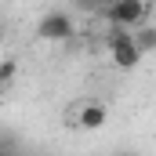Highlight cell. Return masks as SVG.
Masks as SVG:
<instances>
[{"label":"cell","instance_id":"6da1fadb","mask_svg":"<svg viewBox=\"0 0 156 156\" xmlns=\"http://www.w3.org/2000/svg\"><path fill=\"white\" fill-rule=\"evenodd\" d=\"M98 15L113 26V29H138L145 18H149V7L142 4V0H116V4H105V7H98Z\"/></svg>","mask_w":156,"mask_h":156},{"label":"cell","instance_id":"7a4b0ae2","mask_svg":"<svg viewBox=\"0 0 156 156\" xmlns=\"http://www.w3.org/2000/svg\"><path fill=\"white\" fill-rule=\"evenodd\" d=\"M109 55H113V62L120 69H134L142 62V51H138L131 29H109Z\"/></svg>","mask_w":156,"mask_h":156},{"label":"cell","instance_id":"3957f363","mask_svg":"<svg viewBox=\"0 0 156 156\" xmlns=\"http://www.w3.org/2000/svg\"><path fill=\"white\" fill-rule=\"evenodd\" d=\"M37 37L51 40V44L69 40L73 37V15H69V11H47V15L37 22Z\"/></svg>","mask_w":156,"mask_h":156},{"label":"cell","instance_id":"277c9868","mask_svg":"<svg viewBox=\"0 0 156 156\" xmlns=\"http://www.w3.org/2000/svg\"><path fill=\"white\" fill-rule=\"evenodd\" d=\"M105 116H109V113H105L102 102H83V105L76 109V123L83 127V131H98V127L105 123Z\"/></svg>","mask_w":156,"mask_h":156},{"label":"cell","instance_id":"5b68a950","mask_svg":"<svg viewBox=\"0 0 156 156\" xmlns=\"http://www.w3.org/2000/svg\"><path fill=\"white\" fill-rule=\"evenodd\" d=\"M134 44H138V51H142V55H145V51H153V47H156V26L134 29Z\"/></svg>","mask_w":156,"mask_h":156},{"label":"cell","instance_id":"8992f818","mask_svg":"<svg viewBox=\"0 0 156 156\" xmlns=\"http://www.w3.org/2000/svg\"><path fill=\"white\" fill-rule=\"evenodd\" d=\"M15 73H18V62H15V58H0V94L11 87Z\"/></svg>","mask_w":156,"mask_h":156},{"label":"cell","instance_id":"52a82bcc","mask_svg":"<svg viewBox=\"0 0 156 156\" xmlns=\"http://www.w3.org/2000/svg\"><path fill=\"white\" fill-rule=\"evenodd\" d=\"M0 156H18V142L11 134H0Z\"/></svg>","mask_w":156,"mask_h":156},{"label":"cell","instance_id":"ba28073f","mask_svg":"<svg viewBox=\"0 0 156 156\" xmlns=\"http://www.w3.org/2000/svg\"><path fill=\"white\" fill-rule=\"evenodd\" d=\"M116 156H138V153H134V149H120Z\"/></svg>","mask_w":156,"mask_h":156},{"label":"cell","instance_id":"9c48e42d","mask_svg":"<svg viewBox=\"0 0 156 156\" xmlns=\"http://www.w3.org/2000/svg\"><path fill=\"white\" fill-rule=\"evenodd\" d=\"M0 44H4V22H0Z\"/></svg>","mask_w":156,"mask_h":156}]
</instances>
